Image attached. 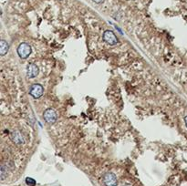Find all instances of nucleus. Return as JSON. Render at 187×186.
Wrapping results in <instances>:
<instances>
[{"instance_id":"obj_4","label":"nucleus","mask_w":187,"mask_h":186,"mask_svg":"<svg viewBox=\"0 0 187 186\" xmlns=\"http://www.w3.org/2000/svg\"><path fill=\"white\" fill-rule=\"evenodd\" d=\"M43 117L44 119L46 120V122L49 123V124H53L56 122L57 120V113L53 109H47L44 113H43Z\"/></svg>"},{"instance_id":"obj_7","label":"nucleus","mask_w":187,"mask_h":186,"mask_svg":"<svg viewBox=\"0 0 187 186\" xmlns=\"http://www.w3.org/2000/svg\"><path fill=\"white\" fill-rule=\"evenodd\" d=\"M39 74V68L37 65L35 64H29L26 68V76L29 79H33L35 77H37Z\"/></svg>"},{"instance_id":"obj_8","label":"nucleus","mask_w":187,"mask_h":186,"mask_svg":"<svg viewBox=\"0 0 187 186\" xmlns=\"http://www.w3.org/2000/svg\"><path fill=\"white\" fill-rule=\"evenodd\" d=\"M8 49H9L8 43L6 40L2 39L1 41H0V55L5 56L8 52Z\"/></svg>"},{"instance_id":"obj_10","label":"nucleus","mask_w":187,"mask_h":186,"mask_svg":"<svg viewBox=\"0 0 187 186\" xmlns=\"http://www.w3.org/2000/svg\"><path fill=\"white\" fill-rule=\"evenodd\" d=\"M92 1H94L97 4H101V3H103L105 1V0H92Z\"/></svg>"},{"instance_id":"obj_1","label":"nucleus","mask_w":187,"mask_h":186,"mask_svg":"<svg viewBox=\"0 0 187 186\" xmlns=\"http://www.w3.org/2000/svg\"><path fill=\"white\" fill-rule=\"evenodd\" d=\"M103 39L107 44L111 45V46H114V45L118 44V42H119L116 35L111 30H106L105 31V32L103 33Z\"/></svg>"},{"instance_id":"obj_3","label":"nucleus","mask_w":187,"mask_h":186,"mask_svg":"<svg viewBox=\"0 0 187 186\" xmlns=\"http://www.w3.org/2000/svg\"><path fill=\"white\" fill-rule=\"evenodd\" d=\"M43 92H44V89L40 84H34L31 86L29 89V94L35 99H39L43 95Z\"/></svg>"},{"instance_id":"obj_2","label":"nucleus","mask_w":187,"mask_h":186,"mask_svg":"<svg viewBox=\"0 0 187 186\" xmlns=\"http://www.w3.org/2000/svg\"><path fill=\"white\" fill-rule=\"evenodd\" d=\"M17 54L21 58H26L31 54V47L27 43H21L17 48Z\"/></svg>"},{"instance_id":"obj_11","label":"nucleus","mask_w":187,"mask_h":186,"mask_svg":"<svg viewBox=\"0 0 187 186\" xmlns=\"http://www.w3.org/2000/svg\"><path fill=\"white\" fill-rule=\"evenodd\" d=\"M184 122H185V125L187 127V116H185V118H184Z\"/></svg>"},{"instance_id":"obj_9","label":"nucleus","mask_w":187,"mask_h":186,"mask_svg":"<svg viewBox=\"0 0 187 186\" xmlns=\"http://www.w3.org/2000/svg\"><path fill=\"white\" fill-rule=\"evenodd\" d=\"M26 184L27 185H29V186H35L36 185V181L34 180V179H32V178H26Z\"/></svg>"},{"instance_id":"obj_5","label":"nucleus","mask_w":187,"mask_h":186,"mask_svg":"<svg viewBox=\"0 0 187 186\" xmlns=\"http://www.w3.org/2000/svg\"><path fill=\"white\" fill-rule=\"evenodd\" d=\"M103 182L106 186H117V178L114 173L107 172L103 176Z\"/></svg>"},{"instance_id":"obj_6","label":"nucleus","mask_w":187,"mask_h":186,"mask_svg":"<svg viewBox=\"0 0 187 186\" xmlns=\"http://www.w3.org/2000/svg\"><path fill=\"white\" fill-rule=\"evenodd\" d=\"M10 138H11L12 141H13L15 144H17V145H22V144H24V142H25V140H24L23 135H22L19 132H17V131L13 132L11 133V135H10Z\"/></svg>"}]
</instances>
